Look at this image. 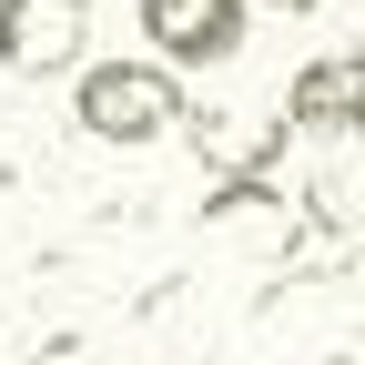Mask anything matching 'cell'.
Returning <instances> with one entry per match:
<instances>
[{"label":"cell","mask_w":365,"mask_h":365,"mask_svg":"<svg viewBox=\"0 0 365 365\" xmlns=\"http://www.w3.org/2000/svg\"><path fill=\"white\" fill-rule=\"evenodd\" d=\"M71 122H81V143H102V153H143V143H163V132L193 122V102H182V81L153 51H132V61L112 51V61H81Z\"/></svg>","instance_id":"1"},{"label":"cell","mask_w":365,"mask_h":365,"mask_svg":"<svg viewBox=\"0 0 365 365\" xmlns=\"http://www.w3.org/2000/svg\"><path fill=\"white\" fill-rule=\"evenodd\" d=\"M264 11H314V0H264Z\"/></svg>","instance_id":"6"},{"label":"cell","mask_w":365,"mask_h":365,"mask_svg":"<svg viewBox=\"0 0 365 365\" xmlns=\"http://www.w3.org/2000/svg\"><path fill=\"white\" fill-rule=\"evenodd\" d=\"M182 143H193V163L213 182H274V163H284V112H234V102H213L182 122Z\"/></svg>","instance_id":"5"},{"label":"cell","mask_w":365,"mask_h":365,"mask_svg":"<svg viewBox=\"0 0 365 365\" xmlns=\"http://www.w3.org/2000/svg\"><path fill=\"white\" fill-rule=\"evenodd\" d=\"M274 112L304 143H365V51H304Z\"/></svg>","instance_id":"3"},{"label":"cell","mask_w":365,"mask_h":365,"mask_svg":"<svg viewBox=\"0 0 365 365\" xmlns=\"http://www.w3.org/2000/svg\"><path fill=\"white\" fill-rule=\"evenodd\" d=\"M132 21H143L153 61L182 81V71H223V61L244 51V21H254V0H132Z\"/></svg>","instance_id":"2"},{"label":"cell","mask_w":365,"mask_h":365,"mask_svg":"<svg viewBox=\"0 0 365 365\" xmlns=\"http://www.w3.org/2000/svg\"><path fill=\"white\" fill-rule=\"evenodd\" d=\"M81 41H91V0H0V71L11 81H81Z\"/></svg>","instance_id":"4"}]
</instances>
